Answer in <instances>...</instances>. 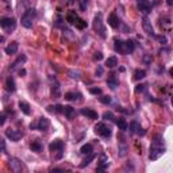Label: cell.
Masks as SVG:
<instances>
[{
  "label": "cell",
  "mask_w": 173,
  "mask_h": 173,
  "mask_svg": "<svg viewBox=\"0 0 173 173\" xmlns=\"http://www.w3.org/2000/svg\"><path fill=\"white\" fill-rule=\"evenodd\" d=\"M165 153V146H164V140H162L161 135H155L153 142H151V146H150V154H149V158L151 161H155L164 155Z\"/></svg>",
  "instance_id": "1"
},
{
  "label": "cell",
  "mask_w": 173,
  "mask_h": 173,
  "mask_svg": "<svg viewBox=\"0 0 173 173\" xmlns=\"http://www.w3.org/2000/svg\"><path fill=\"white\" fill-rule=\"evenodd\" d=\"M49 149L50 151H53V153H57L54 155V158L56 160H61L62 158V154H64V142L61 140H54L52 144L49 145Z\"/></svg>",
  "instance_id": "2"
},
{
  "label": "cell",
  "mask_w": 173,
  "mask_h": 173,
  "mask_svg": "<svg viewBox=\"0 0 173 173\" xmlns=\"http://www.w3.org/2000/svg\"><path fill=\"white\" fill-rule=\"evenodd\" d=\"M34 18H35V10H34V8H29L25 14H23L22 19H20L22 26L26 27V29H31V27H33V19Z\"/></svg>",
  "instance_id": "3"
},
{
  "label": "cell",
  "mask_w": 173,
  "mask_h": 173,
  "mask_svg": "<svg viewBox=\"0 0 173 173\" xmlns=\"http://www.w3.org/2000/svg\"><path fill=\"white\" fill-rule=\"evenodd\" d=\"M95 133H96L97 135H100V137H103V138H110L111 135H112L111 128L108 126H106L103 122H99V123L95 126Z\"/></svg>",
  "instance_id": "4"
},
{
  "label": "cell",
  "mask_w": 173,
  "mask_h": 173,
  "mask_svg": "<svg viewBox=\"0 0 173 173\" xmlns=\"http://www.w3.org/2000/svg\"><path fill=\"white\" fill-rule=\"evenodd\" d=\"M93 30L99 33L101 38H106V29L103 26V20H101V14H97L93 19Z\"/></svg>",
  "instance_id": "5"
},
{
  "label": "cell",
  "mask_w": 173,
  "mask_h": 173,
  "mask_svg": "<svg viewBox=\"0 0 173 173\" xmlns=\"http://www.w3.org/2000/svg\"><path fill=\"white\" fill-rule=\"evenodd\" d=\"M0 26H2L6 31H12L16 27V20L14 18H2L0 19Z\"/></svg>",
  "instance_id": "6"
},
{
  "label": "cell",
  "mask_w": 173,
  "mask_h": 173,
  "mask_svg": "<svg viewBox=\"0 0 173 173\" xmlns=\"http://www.w3.org/2000/svg\"><path fill=\"white\" fill-rule=\"evenodd\" d=\"M22 133L20 131H16V130H11V128H8V130H6V137L8 138V140H11L12 142H18L20 138H22Z\"/></svg>",
  "instance_id": "7"
},
{
  "label": "cell",
  "mask_w": 173,
  "mask_h": 173,
  "mask_svg": "<svg viewBox=\"0 0 173 173\" xmlns=\"http://www.w3.org/2000/svg\"><path fill=\"white\" fill-rule=\"evenodd\" d=\"M114 49H115V52L119 53V54H127L126 42H123V41H120V39H115V42H114Z\"/></svg>",
  "instance_id": "8"
},
{
  "label": "cell",
  "mask_w": 173,
  "mask_h": 173,
  "mask_svg": "<svg viewBox=\"0 0 173 173\" xmlns=\"http://www.w3.org/2000/svg\"><path fill=\"white\" fill-rule=\"evenodd\" d=\"M142 27H144V31L146 33L149 37H155L154 29H153V26H151V22H150L149 19L145 18L144 20H142Z\"/></svg>",
  "instance_id": "9"
},
{
  "label": "cell",
  "mask_w": 173,
  "mask_h": 173,
  "mask_svg": "<svg viewBox=\"0 0 173 173\" xmlns=\"http://www.w3.org/2000/svg\"><path fill=\"white\" fill-rule=\"evenodd\" d=\"M49 127H50V120L47 118H39L38 122H37V130L46 131L49 130Z\"/></svg>",
  "instance_id": "10"
},
{
  "label": "cell",
  "mask_w": 173,
  "mask_h": 173,
  "mask_svg": "<svg viewBox=\"0 0 173 173\" xmlns=\"http://www.w3.org/2000/svg\"><path fill=\"white\" fill-rule=\"evenodd\" d=\"M10 167H11V171L15 172V173L22 172V162H20V160H18V158H15V157H12L11 160H10Z\"/></svg>",
  "instance_id": "11"
},
{
  "label": "cell",
  "mask_w": 173,
  "mask_h": 173,
  "mask_svg": "<svg viewBox=\"0 0 173 173\" xmlns=\"http://www.w3.org/2000/svg\"><path fill=\"white\" fill-rule=\"evenodd\" d=\"M138 8L144 14H149L151 11V6L149 3V0H138Z\"/></svg>",
  "instance_id": "12"
},
{
  "label": "cell",
  "mask_w": 173,
  "mask_h": 173,
  "mask_svg": "<svg viewBox=\"0 0 173 173\" xmlns=\"http://www.w3.org/2000/svg\"><path fill=\"white\" fill-rule=\"evenodd\" d=\"M80 112H81V115L89 118V119H97V118H99L97 112H96V111H93L92 108H81Z\"/></svg>",
  "instance_id": "13"
},
{
  "label": "cell",
  "mask_w": 173,
  "mask_h": 173,
  "mask_svg": "<svg viewBox=\"0 0 173 173\" xmlns=\"http://www.w3.org/2000/svg\"><path fill=\"white\" fill-rule=\"evenodd\" d=\"M127 151H128V146H127L126 141L120 140L119 141V146H118V154H119V157H126Z\"/></svg>",
  "instance_id": "14"
},
{
  "label": "cell",
  "mask_w": 173,
  "mask_h": 173,
  "mask_svg": "<svg viewBox=\"0 0 173 173\" xmlns=\"http://www.w3.org/2000/svg\"><path fill=\"white\" fill-rule=\"evenodd\" d=\"M50 93H52L53 99H60L61 97V87L58 83H54L52 88H50Z\"/></svg>",
  "instance_id": "15"
},
{
  "label": "cell",
  "mask_w": 173,
  "mask_h": 173,
  "mask_svg": "<svg viewBox=\"0 0 173 173\" xmlns=\"http://www.w3.org/2000/svg\"><path fill=\"white\" fill-rule=\"evenodd\" d=\"M18 49H19V43L18 42H11L8 46L4 49V52H6V54H8V56H11V54H15L16 52H18Z\"/></svg>",
  "instance_id": "16"
},
{
  "label": "cell",
  "mask_w": 173,
  "mask_h": 173,
  "mask_svg": "<svg viewBox=\"0 0 173 173\" xmlns=\"http://www.w3.org/2000/svg\"><path fill=\"white\" fill-rule=\"evenodd\" d=\"M30 149L34 151V153H41V151L43 150V145L42 142H41L39 140H35L31 142V145H30Z\"/></svg>",
  "instance_id": "17"
},
{
  "label": "cell",
  "mask_w": 173,
  "mask_h": 173,
  "mask_svg": "<svg viewBox=\"0 0 173 173\" xmlns=\"http://www.w3.org/2000/svg\"><path fill=\"white\" fill-rule=\"evenodd\" d=\"M6 91L7 92H15V89H16V87H15V81H14V79L11 76L10 77H7V80H6Z\"/></svg>",
  "instance_id": "18"
},
{
  "label": "cell",
  "mask_w": 173,
  "mask_h": 173,
  "mask_svg": "<svg viewBox=\"0 0 173 173\" xmlns=\"http://www.w3.org/2000/svg\"><path fill=\"white\" fill-rule=\"evenodd\" d=\"M108 25H110L112 29H118L120 25V22H119V19H118V16L115 15V14H111L110 16H108Z\"/></svg>",
  "instance_id": "19"
},
{
  "label": "cell",
  "mask_w": 173,
  "mask_h": 173,
  "mask_svg": "<svg viewBox=\"0 0 173 173\" xmlns=\"http://www.w3.org/2000/svg\"><path fill=\"white\" fill-rule=\"evenodd\" d=\"M95 158H96V154H95V153H89V154H87V158H85V160H84L83 162H81V164L79 165V167H80L81 169L85 168V167H88V165H89L91 162H92V161L95 160Z\"/></svg>",
  "instance_id": "20"
},
{
  "label": "cell",
  "mask_w": 173,
  "mask_h": 173,
  "mask_svg": "<svg viewBox=\"0 0 173 173\" xmlns=\"http://www.w3.org/2000/svg\"><path fill=\"white\" fill-rule=\"evenodd\" d=\"M74 108L73 107H70V106H65L64 107V115L68 118V119H73L74 118Z\"/></svg>",
  "instance_id": "21"
},
{
  "label": "cell",
  "mask_w": 173,
  "mask_h": 173,
  "mask_svg": "<svg viewBox=\"0 0 173 173\" xmlns=\"http://www.w3.org/2000/svg\"><path fill=\"white\" fill-rule=\"evenodd\" d=\"M77 19H79V16H77L76 11H69V12H68V15H66V20L70 23V25H76Z\"/></svg>",
  "instance_id": "22"
},
{
  "label": "cell",
  "mask_w": 173,
  "mask_h": 173,
  "mask_svg": "<svg viewBox=\"0 0 173 173\" xmlns=\"http://www.w3.org/2000/svg\"><path fill=\"white\" fill-rule=\"evenodd\" d=\"M115 123H116V126L119 127V130L126 131L128 128V124L126 123V120H124L123 118H118V119H115Z\"/></svg>",
  "instance_id": "23"
},
{
  "label": "cell",
  "mask_w": 173,
  "mask_h": 173,
  "mask_svg": "<svg viewBox=\"0 0 173 173\" xmlns=\"http://www.w3.org/2000/svg\"><path fill=\"white\" fill-rule=\"evenodd\" d=\"M47 111H50V112H56V114H64V106H61V104L49 106L47 107Z\"/></svg>",
  "instance_id": "24"
},
{
  "label": "cell",
  "mask_w": 173,
  "mask_h": 173,
  "mask_svg": "<svg viewBox=\"0 0 173 173\" xmlns=\"http://www.w3.org/2000/svg\"><path fill=\"white\" fill-rule=\"evenodd\" d=\"M19 108L25 115H30L31 114V110H30V106L26 103V101H19Z\"/></svg>",
  "instance_id": "25"
},
{
  "label": "cell",
  "mask_w": 173,
  "mask_h": 173,
  "mask_svg": "<svg viewBox=\"0 0 173 173\" xmlns=\"http://www.w3.org/2000/svg\"><path fill=\"white\" fill-rule=\"evenodd\" d=\"M26 56H25V54H22V56H19L18 57V58H16V61H15V62H14L12 64V65H11V69L14 70V69H16V68H18L19 65H20V64H25L26 62Z\"/></svg>",
  "instance_id": "26"
},
{
  "label": "cell",
  "mask_w": 173,
  "mask_h": 173,
  "mask_svg": "<svg viewBox=\"0 0 173 173\" xmlns=\"http://www.w3.org/2000/svg\"><path fill=\"white\" fill-rule=\"evenodd\" d=\"M68 74H69V77H70V79H73V80H80L81 79V73L79 72V70L69 69V70H68Z\"/></svg>",
  "instance_id": "27"
},
{
  "label": "cell",
  "mask_w": 173,
  "mask_h": 173,
  "mask_svg": "<svg viewBox=\"0 0 173 173\" xmlns=\"http://www.w3.org/2000/svg\"><path fill=\"white\" fill-rule=\"evenodd\" d=\"M80 153H81V154H84V155H87V154L92 153V145H91V144H85L84 146H81V149H80Z\"/></svg>",
  "instance_id": "28"
},
{
  "label": "cell",
  "mask_w": 173,
  "mask_h": 173,
  "mask_svg": "<svg viewBox=\"0 0 173 173\" xmlns=\"http://www.w3.org/2000/svg\"><path fill=\"white\" fill-rule=\"evenodd\" d=\"M146 77V72H145L144 69H137L134 72V79L135 80H142Z\"/></svg>",
  "instance_id": "29"
},
{
  "label": "cell",
  "mask_w": 173,
  "mask_h": 173,
  "mask_svg": "<svg viewBox=\"0 0 173 173\" xmlns=\"http://www.w3.org/2000/svg\"><path fill=\"white\" fill-rule=\"evenodd\" d=\"M128 128H130V133H131V134H137L138 130L141 128V126H140V123H138V122L134 120V122H131V123H130Z\"/></svg>",
  "instance_id": "30"
},
{
  "label": "cell",
  "mask_w": 173,
  "mask_h": 173,
  "mask_svg": "<svg viewBox=\"0 0 173 173\" xmlns=\"http://www.w3.org/2000/svg\"><path fill=\"white\" fill-rule=\"evenodd\" d=\"M76 97H81V95L80 93H74V92H68L65 93V100H73V101H79V99H76Z\"/></svg>",
  "instance_id": "31"
},
{
  "label": "cell",
  "mask_w": 173,
  "mask_h": 173,
  "mask_svg": "<svg viewBox=\"0 0 173 173\" xmlns=\"http://www.w3.org/2000/svg\"><path fill=\"white\" fill-rule=\"evenodd\" d=\"M106 65L108 68H115L118 65V60H116V57H108L107 61H106Z\"/></svg>",
  "instance_id": "32"
},
{
  "label": "cell",
  "mask_w": 173,
  "mask_h": 173,
  "mask_svg": "<svg viewBox=\"0 0 173 173\" xmlns=\"http://www.w3.org/2000/svg\"><path fill=\"white\" fill-rule=\"evenodd\" d=\"M107 85L111 88V89H116V87L119 85V83H118V80L115 79V77H111V79L107 80Z\"/></svg>",
  "instance_id": "33"
},
{
  "label": "cell",
  "mask_w": 173,
  "mask_h": 173,
  "mask_svg": "<svg viewBox=\"0 0 173 173\" xmlns=\"http://www.w3.org/2000/svg\"><path fill=\"white\" fill-rule=\"evenodd\" d=\"M126 49H127V54H131L135 50V43H134V41H131V39H128L126 41Z\"/></svg>",
  "instance_id": "34"
},
{
  "label": "cell",
  "mask_w": 173,
  "mask_h": 173,
  "mask_svg": "<svg viewBox=\"0 0 173 173\" xmlns=\"http://www.w3.org/2000/svg\"><path fill=\"white\" fill-rule=\"evenodd\" d=\"M142 61H144L145 65H151V62H153V57H151V54H145Z\"/></svg>",
  "instance_id": "35"
},
{
  "label": "cell",
  "mask_w": 173,
  "mask_h": 173,
  "mask_svg": "<svg viewBox=\"0 0 173 173\" xmlns=\"http://www.w3.org/2000/svg\"><path fill=\"white\" fill-rule=\"evenodd\" d=\"M76 27H77V29H80V30L85 29V27H87V22H85V20H83V19H77Z\"/></svg>",
  "instance_id": "36"
},
{
  "label": "cell",
  "mask_w": 173,
  "mask_h": 173,
  "mask_svg": "<svg viewBox=\"0 0 173 173\" xmlns=\"http://www.w3.org/2000/svg\"><path fill=\"white\" fill-rule=\"evenodd\" d=\"M103 119H106V120H115V116H114V114L111 112V111H108V112L103 114Z\"/></svg>",
  "instance_id": "37"
},
{
  "label": "cell",
  "mask_w": 173,
  "mask_h": 173,
  "mask_svg": "<svg viewBox=\"0 0 173 173\" xmlns=\"http://www.w3.org/2000/svg\"><path fill=\"white\" fill-rule=\"evenodd\" d=\"M108 165H110L108 161H100L99 167H97V171H106V168H108Z\"/></svg>",
  "instance_id": "38"
},
{
  "label": "cell",
  "mask_w": 173,
  "mask_h": 173,
  "mask_svg": "<svg viewBox=\"0 0 173 173\" xmlns=\"http://www.w3.org/2000/svg\"><path fill=\"white\" fill-rule=\"evenodd\" d=\"M99 100H100V103H103V104H110L111 103V97L110 96H100Z\"/></svg>",
  "instance_id": "39"
},
{
  "label": "cell",
  "mask_w": 173,
  "mask_h": 173,
  "mask_svg": "<svg viewBox=\"0 0 173 173\" xmlns=\"http://www.w3.org/2000/svg\"><path fill=\"white\" fill-rule=\"evenodd\" d=\"M155 38H157L158 42L162 43V45H167V43H168V38L165 35H158V37H155Z\"/></svg>",
  "instance_id": "40"
},
{
  "label": "cell",
  "mask_w": 173,
  "mask_h": 173,
  "mask_svg": "<svg viewBox=\"0 0 173 173\" xmlns=\"http://www.w3.org/2000/svg\"><path fill=\"white\" fill-rule=\"evenodd\" d=\"M95 73H96V76H97V77H101V76H103V74H104V69H103V66H101V65H97V68H96V72H95Z\"/></svg>",
  "instance_id": "41"
},
{
  "label": "cell",
  "mask_w": 173,
  "mask_h": 173,
  "mask_svg": "<svg viewBox=\"0 0 173 173\" xmlns=\"http://www.w3.org/2000/svg\"><path fill=\"white\" fill-rule=\"evenodd\" d=\"M89 92L92 93V95H96V96H97V95H101V89H100V88H96V87H95V88H91Z\"/></svg>",
  "instance_id": "42"
},
{
  "label": "cell",
  "mask_w": 173,
  "mask_h": 173,
  "mask_svg": "<svg viewBox=\"0 0 173 173\" xmlns=\"http://www.w3.org/2000/svg\"><path fill=\"white\" fill-rule=\"evenodd\" d=\"M87 4H88V0H80V8H81V11H85Z\"/></svg>",
  "instance_id": "43"
},
{
  "label": "cell",
  "mask_w": 173,
  "mask_h": 173,
  "mask_svg": "<svg viewBox=\"0 0 173 173\" xmlns=\"http://www.w3.org/2000/svg\"><path fill=\"white\" fill-rule=\"evenodd\" d=\"M93 60H95V61H101V60H103V54H101L100 52L95 53V56H93Z\"/></svg>",
  "instance_id": "44"
},
{
  "label": "cell",
  "mask_w": 173,
  "mask_h": 173,
  "mask_svg": "<svg viewBox=\"0 0 173 173\" xmlns=\"http://www.w3.org/2000/svg\"><path fill=\"white\" fill-rule=\"evenodd\" d=\"M144 91H145V85H142V84H140V85L135 87V92H137V93L144 92Z\"/></svg>",
  "instance_id": "45"
},
{
  "label": "cell",
  "mask_w": 173,
  "mask_h": 173,
  "mask_svg": "<svg viewBox=\"0 0 173 173\" xmlns=\"http://www.w3.org/2000/svg\"><path fill=\"white\" fill-rule=\"evenodd\" d=\"M0 144H2V151L6 153V141L4 140H0Z\"/></svg>",
  "instance_id": "46"
},
{
  "label": "cell",
  "mask_w": 173,
  "mask_h": 173,
  "mask_svg": "<svg viewBox=\"0 0 173 173\" xmlns=\"http://www.w3.org/2000/svg\"><path fill=\"white\" fill-rule=\"evenodd\" d=\"M6 114H2V120H0V124H2V126H4V123H6Z\"/></svg>",
  "instance_id": "47"
},
{
  "label": "cell",
  "mask_w": 173,
  "mask_h": 173,
  "mask_svg": "<svg viewBox=\"0 0 173 173\" xmlns=\"http://www.w3.org/2000/svg\"><path fill=\"white\" fill-rule=\"evenodd\" d=\"M137 134H138V135H142V137H144V135H145V134H146V130H144V128H142V127H141V128H140V130H138V133H137Z\"/></svg>",
  "instance_id": "48"
},
{
  "label": "cell",
  "mask_w": 173,
  "mask_h": 173,
  "mask_svg": "<svg viewBox=\"0 0 173 173\" xmlns=\"http://www.w3.org/2000/svg\"><path fill=\"white\" fill-rule=\"evenodd\" d=\"M52 172H65V169H60V168H56V169H52Z\"/></svg>",
  "instance_id": "49"
},
{
  "label": "cell",
  "mask_w": 173,
  "mask_h": 173,
  "mask_svg": "<svg viewBox=\"0 0 173 173\" xmlns=\"http://www.w3.org/2000/svg\"><path fill=\"white\" fill-rule=\"evenodd\" d=\"M169 74H171V76L173 77V68H171V69H169Z\"/></svg>",
  "instance_id": "50"
},
{
  "label": "cell",
  "mask_w": 173,
  "mask_h": 173,
  "mask_svg": "<svg viewBox=\"0 0 173 173\" xmlns=\"http://www.w3.org/2000/svg\"><path fill=\"white\" fill-rule=\"evenodd\" d=\"M167 3H168V6H172V4H173V0H168Z\"/></svg>",
  "instance_id": "51"
},
{
  "label": "cell",
  "mask_w": 173,
  "mask_h": 173,
  "mask_svg": "<svg viewBox=\"0 0 173 173\" xmlns=\"http://www.w3.org/2000/svg\"><path fill=\"white\" fill-rule=\"evenodd\" d=\"M3 2H6V3H8V2H10V0H3Z\"/></svg>",
  "instance_id": "52"
},
{
  "label": "cell",
  "mask_w": 173,
  "mask_h": 173,
  "mask_svg": "<svg viewBox=\"0 0 173 173\" xmlns=\"http://www.w3.org/2000/svg\"><path fill=\"white\" fill-rule=\"evenodd\" d=\"M69 2H70V3H73V2H74V0H69Z\"/></svg>",
  "instance_id": "53"
},
{
  "label": "cell",
  "mask_w": 173,
  "mask_h": 173,
  "mask_svg": "<svg viewBox=\"0 0 173 173\" xmlns=\"http://www.w3.org/2000/svg\"><path fill=\"white\" fill-rule=\"evenodd\" d=\"M172 103H173V97H172Z\"/></svg>",
  "instance_id": "54"
}]
</instances>
